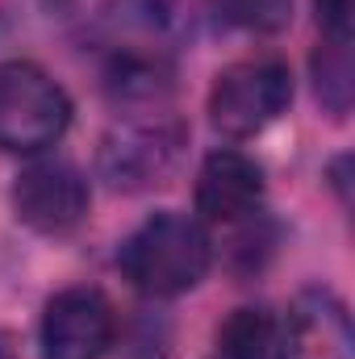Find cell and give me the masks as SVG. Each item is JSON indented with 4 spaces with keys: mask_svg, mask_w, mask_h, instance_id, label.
<instances>
[{
    "mask_svg": "<svg viewBox=\"0 0 355 359\" xmlns=\"http://www.w3.org/2000/svg\"><path fill=\"white\" fill-rule=\"evenodd\" d=\"M351 4L355 0H314L322 38H351Z\"/></svg>",
    "mask_w": 355,
    "mask_h": 359,
    "instance_id": "cell-13",
    "label": "cell"
},
{
    "mask_svg": "<svg viewBox=\"0 0 355 359\" xmlns=\"http://www.w3.org/2000/svg\"><path fill=\"white\" fill-rule=\"evenodd\" d=\"M217 359H288L284 318L267 305H239L217 326Z\"/></svg>",
    "mask_w": 355,
    "mask_h": 359,
    "instance_id": "cell-10",
    "label": "cell"
},
{
    "mask_svg": "<svg viewBox=\"0 0 355 359\" xmlns=\"http://www.w3.org/2000/svg\"><path fill=\"white\" fill-rule=\"evenodd\" d=\"M309 72H314V96L318 104L343 121L351 113V96H355V72H351V38H322L314 59H309Z\"/></svg>",
    "mask_w": 355,
    "mask_h": 359,
    "instance_id": "cell-11",
    "label": "cell"
},
{
    "mask_svg": "<svg viewBox=\"0 0 355 359\" xmlns=\"http://www.w3.org/2000/svg\"><path fill=\"white\" fill-rule=\"evenodd\" d=\"M113 339H117L113 301L92 284L55 292L42 309L38 326L42 359H100L113 347Z\"/></svg>",
    "mask_w": 355,
    "mask_h": 359,
    "instance_id": "cell-6",
    "label": "cell"
},
{
    "mask_svg": "<svg viewBox=\"0 0 355 359\" xmlns=\"http://www.w3.org/2000/svg\"><path fill=\"white\" fill-rule=\"evenodd\" d=\"M192 38V0H109L105 42L109 55H159L172 59Z\"/></svg>",
    "mask_w": 355,
    "mask_h": 359,
    "instance_id": "cell-7",
    "label": "cell"
},
{
    "mask_svg": "<svg viewBox=\"0 0 355 359\" xmlns=\"http://www.w3.org/2000/svg\"><path fill=\"white\" fill-rule=\"evenodd\" d=\"M117 268L147 297H159V301L184 297L213 268L209 230L196 217L176 213V209L151 213L138 230L126 234L117 251Z\"/></svg>",
    "mask_w": 355,
    "mask_h": 359,
    "instance_id": "cell-1",
    "label": "cell"
},
{
    "mask_svg": "<svg viewBox=\"0 0 355 359\" xmlns=\"http://www.w3.org/2000/svg\"><path fill=\"white\" fill-rule=\"evenodd\" d=\"M13 213L25 230L46 234V238H63L72 234L84 217H88L92 192L80 168L63 163V159H38L29 168H21V176L13 180Z\"/></svg>",
    "mask_w": 355,
    "mask_h": 359,
    "instance_id": "cell-5",
    "label": "cell"
},
{
    "mask_svg": "<svg viewBox=\"0 0 355 359\" xmlns=\"http://www.w3.org/2000/svg\"><path fill=\"white\" fill-rule=\"evenodd\" d=\"M0 359H17V339L8 330H0Z\"/></svg>",
    "mask_w": 355,
    "mask_h": 359,
    "instance_id": "cell-14",
    "label": "cell"
},
{
    "mask_svg": "<svg viewBox=\"0 0 355 359\" xmlns=\"http://www.w3.org/2000/svg\"><path fill=\"white\" fill-rule=\"evenodd\" d=\"M184 147H188L184 121L168 113H138L105 134L96 172L113 192H147L176 176Z\"/></svg>",
    "mask_w": 355,
    "mask_h": 359,
    "instance_id": "cell-2",
    "label": "cell"
},
{
    "mask_svg": "<svg viewBox=\"0 0 355 359\" xmlns=\"http://www.w3.org/2000/svg\"><path fill=\"white\" fill-rule=\"evenodd\" d=\"M288 359H355L351 313L330 288H309L284 313Z\"/></svg>",
    "mask_w": 355,
    "mask_h": 359,
    "instance_id": "cell-9",
    "label": "cell"
},
{
    "mask_svg": "<svg viewBox=\"0 0 355 359\" xmlns=\"http://www.w3.org/2000/svg\"><path fill=\"white\" fill-rule=\"evenodd\" d=\"M264 205V168L234 151L222 147L213 155H205L201 172H196V213L201 222L213 226H239L247 217H255Z\"/></svg>",
    "mask_w": 355,
    "mask_h": 359,
    "instance_id": "cell-8",
    "label": "cell"
},
{
    "mask_svg": "<svg viewBox=\"0 0 355 359\" xmlns=\"http://www.w3.org/2000/svg\"><path fill=\"white\" fill-rule=\"evenodd\" d=\"M72 126V96L38 63H0V151L38 155L55 147Z\"/></svg>",
    "mask_w": 355,
    "mask_h": 359,
    "instance_id": "cell-3",
    "label": "cell"
},
{
    "mask_svg": "<svg viewBox=\"0 0 355 359\" xmlns=\"http://www.w3.org/2000/svg\"><path fill=\"white\" fill-rule=\"evenodd\" d=\"M213 4L230 25L247 34H276L293 17V0H213Z\"/></svg>",
    "mask_w": 355,
    "mask_h": 359,
    "instance_id": "cell-12",
    "label": "cell"
},
{
    "mask_svg": "<svg viewBox=\"0 0 355 359\" xmlns=\"http://www.w3.org/2000/svg\"><path fill=\"white\" fill-rule=\"evenodd\" d=\"M293 104V72L280 55H247L217 72L209 88V121L226 138H255Z\"/></svg>",
    "mask_w": 355,
    "mask_h": 359,
    "instance_id": "cell-4",
    "label": "cell"
}]
</instances>
